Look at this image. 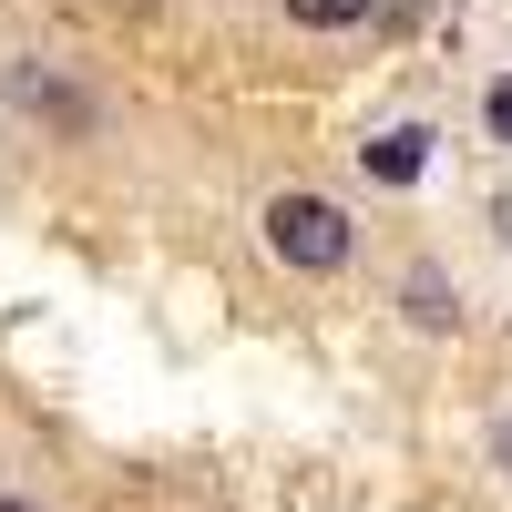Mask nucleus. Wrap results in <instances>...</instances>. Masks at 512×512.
I'll return each mask as SVG.
<instances>
[{"label":"nucleus","instance_id":"nucleus-1","mask_svg":"<svg viewBox=\"0 0 512 512\" xmlns=\"http://www.w3.org/2000/svg\"><path fill=\"white\" fill-rule=\"evenodd\" d=\"M267 256L297 277H328V267H349V216H338L328 195H267Z\"/></svg>","mask_w":512,"mask_h":512},{"label":"nucleus","instance_id":"nucleus-2","mask_svg":"<svg viewBox=\"0 0 512 512\" xmlns=\"http://www.w3.org/2000/svg\"><path fill=\"white\" fill-rule=\"evenodd\" d=\"M359 164L379 185H420V164H431V134H420V123H390V134H369L359 144Z\"/></svg>","mask_w":512,"mask_h":512},{"label":"nucleus","instance_id":"nucleus-3","mask_svg":"<svg viewBox=\"0 0 512 512\" xmlns=\"http://www.w3.org/2000/svg\"><path fill=\"white\" fill-rule=\"evenodd\" d=\"M400 308H410V328H461V287H451L441 267H420V277L400 287Z\"/></svg>","mask_w":512,"mask_h":512},{"label":"nucleus","instance_id":"nucleus-4","mask_svg":"<svg viewBox=\"0 0 512 512\" xmlns=\"http://www.w3.org/2000/svg\"><path fill=\"white\" fill-rule=\"evenodd\" d=\"M359 11H369V0H287V21H297V31H349Z\"/></svg>","mask_w":512,"mask_h":512},{"label":"nucleus","instance_id":"nucleus-5","mask_svg":"<svg viewBox=\"0 0 512 512\" xmlns=\"http://www.w3.org/2000/svg\"><path fill=\"white\" fill-rule=\"evenodd\" d=\"M482 123H492V144H512V72H502L492 93H482Z\"/></svg>","mask_w":512,"mask_h":512},{"label":"nucleus","instance_id":"nucleus-6","mask_svg":"<svg viewBox=\"0 0 512 512\" xmlns=\"http://www.w3.org/2000/svg\"><path fill=\"white\" fill-rule=\"evenodd\" d=\"M492 226H502V236H512V195H502V205H492Z\"/></svg>","mask_w":512,"mask_h":512},{"label":"nucleus","instance_id":"nucleus-7","mask_svg":"<svg viewBox=\"0 0 512 512\" xmlns=\"http://www.w3.org/2000/svg\"><path fill=\"white\" fill-rule=\"evenodd\" d=\"M0 512H31V502H11V492H0Z\"/></svg>","mask_w":512,"mask_h":512}]
</instances>
